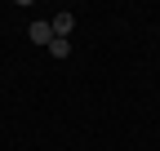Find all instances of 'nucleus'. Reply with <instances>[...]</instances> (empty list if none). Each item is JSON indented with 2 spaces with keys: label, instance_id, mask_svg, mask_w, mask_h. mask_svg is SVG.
Returning a JSON list of instances; mask_svg holds the SVG:
<instances>
[{
  "label": "nucleus",
  "instance_id": "2",
  "mask_svg": "<svg viewBox=\"0 0 160 151\" xmlns=\"http://www.w3.org/2000/svg\"><path fill=\"white\" fill-rule=\"evenodd\" d=\"M49 27H53V36L71 40V31H76V13H67V9H62V13H53V18H49Z\"/></svg>",
  "mask_w": 160,
  "mask_h": 151
},
{
  "label": "nucleus",
  "instance_id": "1",
  "mask_svg": "<svg viewBox=\"0 0 160 151\" xmlns=\"http://www.w3.org/2000/svg\"><path fill=\"white\" fill-rule=\"evenodd\" d=\"M27 36H31L36 45H45V49H49V45H53V27H49V18H36V22L27 27Z\"/></svg>",
  "mask_w": 160,
  "mask_h": 151
},
{
  "label": "nucleus",
  "instance_id": "3",
  "mask_svg": "<svg viewBox=\"0 0 160 151\" xmlns=\"http://www.w3.org/2000/svg\"><path fill=\"white\" fill-rule=\"evenodd\" d=\"M71 53V40H62V36H53V45H49V58H67Z\"/></svg>",
  "mask_w": 160,
  "mask_h": 151
}]
</instances>
